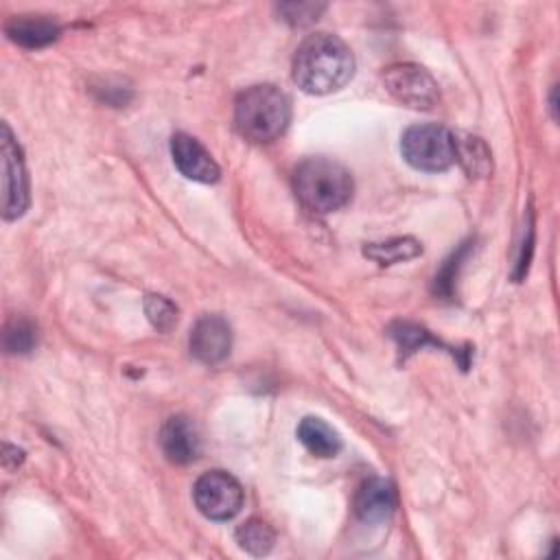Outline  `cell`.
I'll return each instance as SVG.
<instances>
[{"label":"cell","mask_w":560,"mask_h":560,"mask_svg":"<svg viewBox=\"0 0 560 560\" xmlns=\"http://www.w3.org/2000/svg\"><path fill=\"white\" fill-rule=\"evenodd\" d=\"M400 151L407 164L418 171L438 173L457 162V138L438 122L413 125L402 133Z\"/></svg>","instance_id":"cell-4"},{"label":"cell","mask_w":560,"mask_h":560,"mask_svg":"<svg viewBox=\"0 0 560 560\" xmlns=\"http://www.w3.org/2000/svg\"><path fill=\"white\" fill-rule=\"evenodd\" d=\"M160 446L168 462L190 464L199 455L201 440L195 424L186 416H173L160 431Z\"/></svg>","instance_id":"cell-10"},{"label":"cell","mask_w":560,"mask_h":560,"mask_svg":"<svg viewBox=\"0 0 560 560\" xmlns=\"http://www.w3.org/2000/svg\"><path fill=\"white\" fill-rule=\"evenodd\" d=\"M28 208V177L22 149L7 122H2V217L13 221Z\"/></svg>","instance_id":"cell-6"},{"label":"cell","mask_w":560,"mask_h":560,"mask_svg":"<svg viewBox=\"0 0 560 560\" xmlns=\"http://www.w3.org/2000/svg\"><path fill=\"white\" fill-rule=\"evenodd\" d=\"M278 11L284 15L282 20L295 24V26H302V24H308L313 20H317V15L324 11V4H311V2H304V4H280Z\"/></svg>","instance_id":"cell-19"},{"label":"cell","mask_w":560,"mask_h":560,"mask_svg":"<svg viewBox=\"0 0 560 560\" xmlns=\"http://www.w3.org/2000/svg\"><path fill=\"white\" fill-rule=\"evenodd\" d=\"M291 105L276 85H252L243 90L234 105V122L241 136L252 142H271L289 125Z\"/></svg>","instance_id":"cell-3"},{"label":"cell","mask_w":560,"mask_h":560,"mask_svg":"<svg viewBox=\"0 0 560 560\" xmlns=\"http://www.w3.org/2000/svg\"><path fill=\"white\" fill-rule=\"evenodd\" d=\"M144 313H147L149 322H151L158 330H162V332L171 330V328L175 326V322H177V308H175V304L168 302V300L162 298V295H147V298H144Z\"/></svg>","instance_id":"cell-18"},{"label":"cell","mask_w":560,"mask_h":560,"mask_svg":"<svg viewBox=\"0 0 560 560\" xmlns=\"http://www.w3.org/2000/svg\"><path fill=\"white\" fill-rule=\"evenodd\" d=\"M457 162H462L470 175H486L490 171V153L479 138L457 140Z\"/></svg>","instance_id":"cell-16"},{"label":"cell","mask_w":560,"mask_h":560,"mask_svg":"<svg viewBox=\"0 0 560 560\" xmlns=\"http://www.w3.org/2000/svg\"><path fill=\"white\" fill-rule=\"evenodd\" d=\"M232 328L221 315H203L190 330V352L206 365H214L230 354Z\"/></svg>","instance_id":"cell-8"},{"label":"cell","mask_w":560,"mask_h":560,"mask_svg":"<svg viewBox=\"0 0 560 560\" xmlns=\"http://www.w3.org/2000/svg\"><path fill=\"white\" fill-rule=\"evenodd\" d=\"M298 440L315 457H335L341 451L339 433L328 422L315 416H306L298 424Z\"/></svg>","instance_id":"cell-13"},{"label":"cell","mask_w":560,"mask_h":560,"mask_svg":"<svg viewBox=\"0 0 560 560\" xmlns=\"http://www.w3.org/2000/svg\"><path fill=\"white\" fill-rule=\"evenodd\" d=\"M234 538H236L238 547L252 556L269 553L276 542L273 529L260 518H249L243 525H238L234 532Z\"/></svg>","instance_id":"cell-14"},{"label":"cell","mask_w":560,"mask_h":560,"mask_svg":"<svg viewBox=\"0 0 560 560\" xmlns=\"http://www.w3.org/2000/svg\"><path fill=\"white\" fill-rule=\"evenodd\" d=\"M396 508V490L392 481L372 477L361 483L354 497V512L363 523H383Z\"/></svg>","instance_id":"cell-11"},{"label":"cell","mask_w":560,"mask_h":560,"mask_svg":"<svg viewBox=\"0 0 560 560\" xmlns=\"http://www.w3.org/2000/svg\"><path fill=\"white\" fill-rule=\"evenodd\" d=\"M422 252L420 243L411 236H402V238H394L387 243H372L363 249V254L372 260H376L378 265H394V262H402L409 258H416Z\"/></svg>","instance_id":"cell-15"},{"label":"cell","mask_w":560,"mask_h":560,"mask_svg":"<svg viewBox=\"0 0 560 560\" xmlns=\"http://www.w3.org/2000/svg\"><path fill=\"white\" fill-rule=\"evenodd\" d=\"M7 35L24 48H42L59 37V24L42 15H20L7 24Z\"/></svg>","instance_id":"cell-12"},{"label":"cell","mask_w":560,"mask_h":560,"mask_svg":"<svg viewBox=\"0 0 560 560\" xmlns=\"http://www.w3.org/2000/svg\"><path fill=\"white\" fill-rule=\"evenodd\" d=\"M171 155L184 177L203 184H212L219 179V164L197 138L182 131L175 133L171 138Z\"/></svg>","instance_id":"cell-9"},{"label":"cell","mask_w":560,"mask_h":560,"mask_svg":"<svg viewBox=\"0 0 560 560\" xmlns=\"http://www.w3.org/2000/svg\"><path fill=\"white\" fill-rule=\"evenodd\" d=\"M293 190L313 212H335L352 197V177L348 168L330 158H306L295 166Z\"/></svg>","instance_id":"cell-2"},{"label":"cell","mask_w":560,"mask_h":560,"mask_svg":"<svg viewBox=\"0 0 560 560\" xmlns=\"http://www.w3.org/2000/svg\"><path fill=\"white\" fill-rule=\"evenodd\" d=\"M37 343V332L35 326L26 319H13L4 328V348L9 352H31Z\"/></svg>","instance_id":"cell-17"},{"label":"cell","mask_w":560,"mask_h":560,"mask_svg":"<svg viewBox=\"0 0 560 560\" xmlns=\"http://www.w3.org/2000/svg\"><path fill=\"white\" fill-rule=\"evenodd\" d=\"M383 83L387 92L407 107L429 109L438 101L435 79L418 63H394L385 68Z\"/></svg>","instance_id":"cell-7"},{"label":"cell","mask_w":560,"mask_h":560,"mask_svg":"<svg viewBox=\"0 0 560 560\" xmlns=\"http://www.w3.org/2000/svg\"><path fill=\"white\" fill-rule=\"evenodd\" d=\"M192 497L197 510L210 521H230L243 508L241 483L223 470L203 472L192 488Z\"/></svg>","instance_id":"cell-5"},{"label":"cell","mask_w":560,"mask_h":560,"mask_svg":"<svg viewBox=\"0 0 560 560\" xmlns=\"http://www.w3.org/2000/svg\"><path fill=\"white\" fill-rule=\"evenodd\" d=\"M354 74V57L343 39L330 33L308 35L293 57V81L306 94L341 90Z\"/></svg>","instance_id":"cell-1"}]
</instances>
